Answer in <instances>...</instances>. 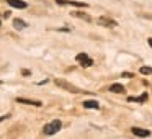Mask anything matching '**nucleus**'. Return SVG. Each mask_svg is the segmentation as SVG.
Segmentation results:
<instances>
[{"label": "nucleus", "mask_w": 152, "mask_h": 139, "mask_svg": "<svg viewBox=\"0 0 152 139\" xmlns=\"http://www.w3.org/2000/svg\"><path fill=\"white\" fill-rule=\"evenodd\" d=\"M61 126H62V123H61L59 119H54V121H51V123H49V124H46V126H44L43 134H46V136L56 134V132L61 129Z\"/></svg>", "instance_id": "nucleus-1"}, {"label": "nucleus", "mask_w": 152, "mask_h": 139, "mask_svg": "<svg viewBox=\"0 0 152 139\" xmlns=\"http://www.w3.org/2000/svg\"><path fill=\"white\" fill-rule=\"evenodd\" d=\"M77 62L80 64V66H83V67H90L93 64V61H92V57H88L85 53H80V54H77Z\"/></svg>", "instance_id": "nucleus-2"}, {"label": "nucleus", "mask_w": 152, "mask_h": 139, "mask_svg": "<svg viewBox=\"0 0 152 139\" xmlns=\"http://www.w3.org/2000/svg\"><path fill=\"white\" fill-rule=\"evenodd\" d=\"M56 85L62 87V89H66V90H67V92H72V93H79V92H80V90L77 89L75 85H72V83L66 82V80H61V79H57V80H56Z\"/></svg>", "instance_id": "nucleus-3"}, {"label": "nucleus", "mask_w": 152, "mask_h": 139, "mask_svg": "<svg viewBox=\"0 0 152 139\" xmlns=\"http://www.w3.org/2000/svg\"><path fill=\"white\" fill-rule=\"evenodd\" d=\"M18 103H25V105H34V106H41L43 103L38 102V100H28V98H21V97H18L17 98Z\"/></svg>", "instance_id": "nucleus-4"}, {"label": "nucleus", "mask_w": 152, "mask_h": 139, "mask_svg": "<svg viewBox=\"0 0 152 139\" xmlns=\"http://www.w3.org/2000/svg\"><path fill=\"white\" fill-rule=\"evenodd\" d=\"M98 23H100V25H103V26H108V28L116 26V21H115V20H110V18H105V17L98 18Z\"/></svg>", "instance_id": "nucleus-5"}, {"label": "nucleus", "mask_w": 152, "mask_h": 139, "mask_svg": "<svg viewBox=\"0 0 152 139\" xmlns=\"http://www.w3.org/2000/svg\"><path fill=\"white\" fill-rule=\"evenodd\" d=\"M10 7H15V8H26V2L23 0H7Z\"/></svg>", "instance_id": "nucleus-6"}, {"label": "nucleus", "mask_w": 152, "mask_h": 139, "mask_svg": "<svg viewBox=\"0 0 152 139\" xmlns=\"http://www.w3.org/2000/svg\"><path fill=\"white\" fill-rule=\"evenodd\" d=\"M132 134L139 136V138H147V136H151V132H149L147 129H141V128H132Z\"/></svg>", "instance_id": "nucleus-7"}, {"label": "nucleus", "mask_w": 152, "mask_h": 139, "mask_svg": "<svg viewBox=\"0 0 152 139\" xmlns=\"http://www.w3.org/2000/svg\"><path fill=\"white\" fill-rule=\"evenodd\" d=\"M83 106H85V108H93V110H98L100 108V105L95 102V100H88V102H85V103H83Z\"/></svg>", "instance_id": "nucleus-8"}, {"label": "nucleus", "mask_w": 152, "mask_h": 139, "mask_svg": "<svg viewBox=\"0 0 152 139\" xmlns=\"http://www.w3.org/2000/svg\"><path fill=\"white\" fill-rule=\"evenodd\" d=\"M13 26L17 30H23V28H26V23L23 20H20V18H17V20H13Z\"/></svg>", "instance_id": "nucleus-9"}, {"label": "nucleus", "mask_w": 152, "mask_h": 139, "mask_svg": "<svg viewBox=\"0 0 152 139\" xmlns=\"http://www.w3.org/2000/svg\"><path fill=\"white\" fill-rule=\"evenodd\" d=\"M110 90H111V92H115V93H123V92H124V87L119 85V83H113Z\"/></svg>", "instance_id": "nucleus-10"}, {"label": "nucleus", "mask_w": 152, "mask_h": 139, "mask_svg": "<svg viewBox=\"0 0 152 139\" xmlns=\"http://www.w3.org/2000/svg\"><path fill=\"white\" fill-rule=\"evenodd\" d=\"M72 15H74V17L82 18V20H85V21H90V20H92V18H90L87 13H80V12H72Z\"/></svg>", "instance_id": "nucleus-11"}, {"label": "nucleus", "mask_w": 152, "mask_h": 139, "mask_svg": "<svg viewBox=\"0 0 152 139\" xmlns=\"http://www.w3.org/2000/svg\"><path fill=\"white\" fill-rule=\"evenodd\" d=\"M147 100V95H141V97H129V102H145Z\"/></svg>", "instance_id": "nucleus-12"}, {"label": "nucleus", "mask_w": 152, "mask_h": 139, "mask_svg": "<svg viewBox=\"0 0 152 139\" xmlns=\"http://www.w3.org/2000/svg\"><path fill=\"white\" fill-rule=\"evenodd\" d=\"M141 74H145V75H151V74H152V67H141Z\"/></svg>", "instance_id": "nucleus-13"}, {"label": "nucleus", "mask_w": 152, "mask_h": 139, "mask_svg": "<svg viewBox=\"0 0 152 139\" xmlns=\"http://www.w3.org/2000/svg\"><path fill=\"white\" fill-rule=\"evenodd\" d=\"M123 77H126V79H129V77H132L131 72H123Z\"/></svg>", "instance_id": "nucleus-14"}, {"label": "nucleus", "mask_w": 152, "mask_h": 139, "mask_svg": "<svg viewBox=\"0 0 152 139\" xmlns=\"http://www.w3.org/2000/svg\"><path fill=\"white\" fill-rule=\"evenodd\" d=\"M7 118H10V115H4V116H0V121H2V119H7Z\"/></svg>", "instance_id": "nucleus-15"}, {"label": "nucleus", "mask_w": 152, "mask_h": 139, "mask_svg": "<svg viewBox=\"0 0 152 139\" xmlns=\"http://www.w3.org/2000/svg\"><path fill=\"white\" fill-rule=\"evenodd\" d=\"M149 44H151V46H152V38H151V40H149Z\"/></svg>", "instance_id": "nucleus-16"}]
</instances>
